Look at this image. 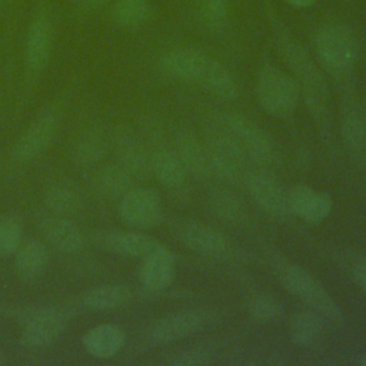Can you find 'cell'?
<instances>
[{"instance_id": "obj_1", "label": "cell", "mask_w": 366, "mask_h": 366, "mask_svg": "<svg viewBox=\"0 0 366 366\" xmlns=\"http://www.w3.org/2000/svg\"><path fill=\"white\" fill-rule=\"evenodd\" d=\"M276 49L299 84L306 107L323 139L332 137V106L329 84L309 51L280 23L273 21Z\"/></svg>"}, {"instance_id": "obj_2", "label": "cell", "mask_w": 366, "mask_h": 366, "mask_svg": "<svg viewBox=\"0 0 366 366\" xmlns=\"http://www.w3.org/2000/svg\"><path fill=\"white\" fill-rule=\"evenodd\" d=\"M159 66L166 76L202 86L220 100H233L237 96V84L229 69L200 50L174 49L162 56Z\"/></svg>"}, {"instance_id": "obj_3", "label": "cell", "mask_w": 366, "mask_h": 366, "mask_svg": "<svg viewBox=\"0 0 366 366\" xmlns=\"http://www.w3.org/2000/svg\"><path fill=\"white\" fill-rule=\"evenodd\" d=\"M203 142L213 176L229 184L244 180L247 157L217 116L207 123Z\"/></svg>"}, {"instance_id": "obj_4", "label": "cell", "mask_w": 366, "mask_h": 366, "mask_svg": "<svg viewBox=\"0 0 366 366\" xmlns=\"http://www.w3.org/2000/svg\"><path fill=\"white\" fill-rule=\"evenodd\" d=\"M283 287L335 325H345V313L326 287L305 267L296 263H283L277 270Z\"/></svg>"}, {"instance_id": "obj_5", "label": "cell", "mask_w": 366, "mask_h": 366, "mask_svg": "<svg viewBox=\"0 0 366 366\" xmlns=\"http://www.w3.org/2000/svg\"><path fill=\"white\" fill-rule=\"evenodd\" d=\"M316 54L322 66L336 80L347 81L357 60V41L345 24L323 26L315 37Z\"/></svg>"}, {"instance_id": "obj_6", "label": "cell", "mask_w": 366, "mask_h": 366, "mask_svg": "<svg viewBox=\"0 0 366 366\" xmlns=\"http://www.w3.org/2000/svg\"><path fill=\"white\" fill-rule=\"evenodd\" d=\"M256 96L262 109L276 119L293 114L302 97L295 77L273 64L260 67L256 77Z\"/></svg>"}, {"instance_id": "obj_7", "label": "cell", "mask_w": 366, "mask_h": 366, "mask_svg": "<svg viewBox=\"0 0 366 366\" xmlns=\"http://www.w3.org/2000/svg\"><path fill=\"white\" fill-rule=\"evenodd\" d=\"M170 232L174 237L192 252L217 260L239 259L233 242L220 230L193 219H174L170 223Z\"/></svg>"}, {"instance_id": "obj_8", "label": "cell", "mask_w": 366, "mask_h": 366, "mask_svg": "<svg viewBox=\"0 0 366 366\" xmlns=\"http://www.w3.org/2000/svg\"><path fill=\"white\" fill-rule=\"evenodd\" d=\"M217 117L233 136L247 160L259 166H272L276 162L277 153L273 140L257 123L237 112L223 113Z\"/></svg>"}, {"instance_id": "obj_9", "label": "cell", "mask_w": 366, "mask_h": 366, "mask_svg": "<svg viewBox=\"0 0 366 366\" xmlns=\"http://www.w3.org/2000/svg\"><path fill=\"white\" fill-rule=\"evenodd\" d=\"M252 200L269 216L286 220L292 216L287 190L266 170L247 172L243 180Z\"/></svg>"}, {"instance_id": "obj_10", "label": "cell", "mask_w": 366, "mask_h": 366, "mask_svg": "<svg viewBox=\"0 0 366 366\" xmlns=\"http://www.w3.org/2000/svg\"><path fill=\"white\" fill-rule=\"evenodd\" d=\"M53 43V24L46 7L37 9L26 36V74L30 81L36 80L46 69Z\"/></svg>"}, {"instance_id": "obj_11", "label": "cell", "mask_w": 366, "mask_h": 366, "mask_svg": "<svg viewBox=\"0 0 366 366\" xmlns=\"http://www.w3.org/2000/svg\"><path fill=\"white\" fill-rule=\"evenodd\" d=\"M122 220L137 229L157 226L163 220V203L159 193L149 187H133L119 203Z\"/></svg>"}, {"instance_id": "obj_12", "label": "cell", "mask_w": 366, "mask_h": 366, "mask_svg": "<svg viewBox=\"0 0 366 366\" xmlns=\"http://www.w3.org/2000/svg\"><path fill=\"white\" fill-rule=\"evenodd\" d=\"M212 315L204 309H183L157 319L152 329L150 337L157 343H172L186 339L204 329Z\"/></svg>"}, {"instance_id": "obj_13", "label": "cell", "mask_w": 366, "mask_h": 366, "mask_svg": "<svg viewBox=\"0 0 366 366\" xmlns=\"http://www.w3.org/2000/svg\"><path fill=\"white\" fill-rule=\"evenodd\" d=\"M340 136L347 156L357 167L366 166V120L349 92L345 94L340 112Z\"/></svg>"}, {"instance_id": "obj_14", "label": "cell", "mask_w": 366, "mask_h": 366, "mask_svg": "<svg viewBox=\"0 0 366 366\" xmlns=\"http://www.w3.org/2000/svg\"><path fill=\"white\" fill-rule=\"evenodd\" d=\"M57 127V113L47 107L41 110L27 130L17 140L13 156L19 162H27L43 153L50 144Z\"/></svg>"}, {"instance_id": "obj_15", "label": "cell", "mask_w": 366, "mask_h": 366, "mask_svg": "<svg viewBox=\"0 0 366 366\" xmlns=\"http://www.w3.org/2000/svg\"><path fill=\"white\" fill-rule=\"evenodd\" d=\"M292 216H297L310 224L325 222L333 209V200L329 193L297 183L287 190Z\"/></svg>"}, {"instance_id": "obj_16", "label": "cell", "mask_w": 366, "mask_h": 366, "mask_svg": "<svg viewBox=\"0 0 366 366\" xmlns=\"http://www.w3.org/2000/svg\"><path fill=\"white\" fill-rule=\"evenodd\" d=\"M93 242L102 249L109 250L112 253L142 259L162 246V243L157 239L132 230L97 232L93 234Z\"/></svg>"}, {"instance_id": "obj_17", "label": "cell", "mask_w": 366, "mask_h": 366, "mask_svg": "<svg viewBox=\"0 0 366 366\" xmlns=\"http://www.w3.org/2000/svg\"><path fill=\"white\" fill-rule=\"evenodd\" d=\"M23 342L30 347L50 345L64 329V315L56 309H37L24 313Z\"/></svg>"}, {"instance_id": "obj_18", "label": "cell", "mask_w": 366, "mask_h": 366, "mask_svg": "<svg viewBox=\"0 0 366 366\" xmlns=\"http://www.w3.org/2000/svg\"><path fill=\"white\" fill-rule=\"evenodd\" d=\"M174 150L187 174L197 180H207L213 176L204 142H202L192 130L180 129L176 133Z\"/></svg>"}, {"instance_id": "obj_19", "label": "cell", "mask_w": 366, "mask_h": 366, "mask_svg": "<svg viewBox=\"0 0 366 366\" xmlns=\"http://www.w3.org/2000/svg\"><path fill=\"white\" fill-rule=\"evenodd\" d=\"M176 274V256L164 244L143 257L139 279L144 289L160 292L166 289Z\"/></svg>"}, {"instance_id": "obj_20", "label": "cell", "mask_w": 366, "mask_h": 366, "mask_svg": "<svg viewBox=\"0 0 366 366\" xmlns=\"http://www.w3.org/2000/svg\"><path fill=\"white\" fill-rule=\"evenodd\" d=\"M114 152L117 163L134 179L146 177L150 172V154L132 130L120 129L114 134Z\"/></svg>"}, {"instance_id": "obj_21", "label": "cell", "mask_w": 366, "mask_h": 366, "mask_svg": "<svg viewBox=\"0 0 366 366\" xmlns=\"http://www.w3.org/2000/svg\"><path fill=\"white\" fill-rule=\"evenodd\" d=\"M149 154L150 172L164 187L176 192L186 187L189 174L174 149L159 146Z\"/></svg>"}, {"instance_id": "obj_22", "label": "cell", "mask_w": 366, "mask_h": 366, "mask_svg": "<svg viewBox=\"0 0 366 366\" xmlns=\"http://www.w3.org/2000/svg\"><path fill=\"white\" fill-rule=\"evenodd\" d=\"M40 230L44 239L53 247L61 252L73 253L84 246V237L80 229L63 216H53L44 219L40 224Z\"/></svg>"}, {"instance_id": "obj_23", "label": "cell", "mask_w": 366, "mask_h": 366, "mask_svg": "<svg viewBox=\"0 0 366 366\" xmlns=\"http://www.w3.org/2000/svg\"><path fill=\"white\" fill-rule=\"evenodd\" d=\"M124 333L113 325H100L90 329L83 337V346L94 357H112L124 346Z\"/></svg>"}, {"instance_id": "obj_24", "label": "cell", "mask_w": 366, "mask_h": 366, "mask_svg": "<svg viewBox=\"0 0 366 366\" xmlns=\"http://www.w3.org/2000/svg\"><path fill=\"white\" fill-rule=\"evenodd\" d=\"M209 207L220 222L230 226H240L247 219L243 200L226 187H216L210 192Z\"/></svg>"}, {"instance_id": "obj_25", "label": "cell", "mask_w": 366, "mask_h": 366, "mask_svg": "<svg viewBox=\"0 0 366 366\" xmlns=\"http://www.w3.org/2000/svg\"><path fill=\"white\" fill-rule=\"evenodd\" d=\"M323 319L312 309L295 313L289 323L290 340L299 347L313 346L323 335Z\"/></svg>"}, {"instance_id": "obj_26", "label": "cell", "mask_w": 366, "mask_h": 366, "mask_svg": "<svg viewBox=\"0 0 366 366\" xmlns=\"http://www.w3.org/2000/svg\"><path fill=\"white\" fill-rule=\"evenodd\" d=\"M132 299V290L124 285H103L86 292L81 302L92 310H113Z\"/></svg>"}, {"instance_id": "obj_27", "label": "cell", "mask_w": 366, "mask_h": 366, "mask_svg": "<svg viewBox=\"0 0 366 366\" xmlns=\"http://www.w3.org/2000/svg\"><path fill=\"white\" fill-rule=\"evenodd\" d=\"M46 203L57 216H71L83 204L80 190L71 182H57L46 192Z\"/></svg>"}, {"instance_id": "obj_28", "label": "cell", "mask_w": 366, "mask_h": 366, "mask_svg": "<svg viewBox=\"0 0 366 366\" xmlns=\"http://www.w3.org/2000/svg\"><path fill=\"white\" fill-rule=\"evenodd\" d=\"M16 269L24 279H34L41 274L47 263V249L40 240L31 239L20 244L16 252Z\"/></svg>"}, {"instance_id": "obj_29", "label": "cell", "mask_w": 366, "mask_h": 366, "mask_svg": "<svg viewBox=\"0 0 366 366\" xmlns=\"http://www.w3.org/2000/svg\"><path fill=\"white\" fill-rule=\"evenodd\" d=\"M134 177L119 163L104 166L97 174V186L109 197H123L134 186Z\"/></svg>"}, {"instance_id": "obj_30", "label": "cell", "mask_w": 366, "mask_h": 366, "mask_svg": "<svg viewBox=\"0 0 366 366\" xmlns=\"http://www.w3.org/2000/svg\"><path fill=\"white\" fill-rule=\"evenodd\" d=\"M149 10L147 0H116L110 17L120 27H136L146 21Z\"/></svg>"}, {"instance_id": "obj_31", "label": "cell", "mask_w": 366, "mask_h": 366, "mask_svg": "<svg viewBox=\"0 0 366 366\" xmlns=\"http://www.w3.org/2000/svg\"><path fill=\"white\" fill-rule=\"evenodd\" d=\"M106 152V142L102 133L90 130L83 133L73 146V157L81 166L97 163Z\"/></svg>"}, {"instance_id": "obj_32", "label": "cell", "mask_w": 366, "mask_h": 366, "mask_svg": "<svg viewBox=\"0 0 366 366\" xmlns=\"http://www.w3.org/2000/svg\"><path fill=\"white\" fill-rule=\"evenodd\" d=\"M196 9L203 26L220 30L229 19V0H196Z\"/></svg>"}, {"instance_id": "obj_33", "label": "cell", "mask_w": 366, "mask_h": 366, "mask_svg": "<svg viewBox=\"0 0 366 366\" xmlns=\"http://www.w3.org/2000/svg\"><path fill=\"white\" fill-rule=\"evenodd\" d=\"M249 313L257 322H274L283 315V305L270 295L254 296L249 303Z\"/></svg>"}, {"instance_id": "obj_34", "label": "cell", "mask_w": 366, "mask_h": 366, "mask_svg": "<svg viewBox=\"0 0 366 366\" xmlns=\"http://www.w3.org/2000/svg\"><path fill=\"white\" fill-rule=\"evenodd\" d=\"M21 244V224L14 216L0 219V257L17 252Z\"/></svg>"}, {"instance_id": "obj_35", "label": "cell", "mask_w": 366, "mask_h": 366, "mask_svg": "<svg viewBox=\"0 0 366 366\" xmlns=\"http://www.w3.org/2000/svg\"><path fill=\"white\" fill-rule=\"evenodd\" d=\"M352 279L366 295V257L357 259L352 266Z\"/></svg>"}, {"instance_id": "obj_36", "label": "cell", "mask_w": 366, "mask_h": 366, "mask_svg": "<svg viewBox=\"0 0 366 366\" xmlns=\"http://www.w3.org/2000/svg\"><path fill=\"white\" fill-rule=\"evenodd\" d=\"M207 352L204 349H190L184 353L180 355V357L176 360L179 365H196V363H203L206 362Z\"/></svg>"}, {"instance_id": "obj_37", "label": "cell", "mask_w": 366, "mask_h": 366, "mask_svg": "<svg viewBox=\"0 0 366 366\" xmlns=\"http://www.w3.org/2000/svg\"><path fill=\"white\" fill-rule=\"evenodd\" d=\"M110 1L113 0H80L83 9L89 10V11H94V10H99L104 6H107Z\"/></svg>"}, {"instance_id": "obj_38", "label": "cell", "mask_w": 366, "mask_h": 366, "mask_svg": "<svg viewBox=\"0 0 366 366\" xmlns=\"http://www.w3.org/2000/svg\"><path fill=\"white\" fill-rule=\"evenodd\" d=\"M286 1L295 7H307V6H312L313 3H316L317 0H286Z\"/></svg>"}, {"instance_id": "obj_39", "label": "cell", "mask_w": 366, "mask_h": 366, "mask_svg": "<svg viewBox=\"0 0 366 366\" xmlns=\"http://www.w3.org/2000/svg\"><path fill=\"white\" fill-rule=\"evenodd\" d=\"M4 362V353H3V350L0 349V365Z\"/></svg>"}, {"instance_id": "obj_40", "label": "cell", "mask_w": 366, "mask_h": 366, "mask_svg": "<svg viewBox=\"0 0 366 366\" xmlns=\"http://www.w3.org/2000/svg\"><path fill=\"white\" fill-rule=\"evenodd\" d=\"M360 365H363V366H366V353H365V356L360 359Z\"/></svg>"}, {"instance_id": "obj_41", "label": "cell", "mask_w": 366, "mask_h": 366, "mask_svg": "<svg viewBox=\"0 0 366 366\" xmlns=\"http://www.w3.org/2000/svg\"><path fill=\"white\" fill-rule=\"evenodd\" d=\"M363 114H365V120H366V107H365V112H363Z\"/></svg>"}, {"instance_id": "obj_42", "label": "cell", "mask_w": 366, "mask_h": 366, "mask_svg": "<svg viewBox=\"0 0 366 366\" xmlns=\"http://www.w3.org/2000/svg\"><path fill=\"white\" fill-rule=\"evenodd\" d=\"M1 3H3V0H0V7H1Z\"/></svg>"}]
</instances>
